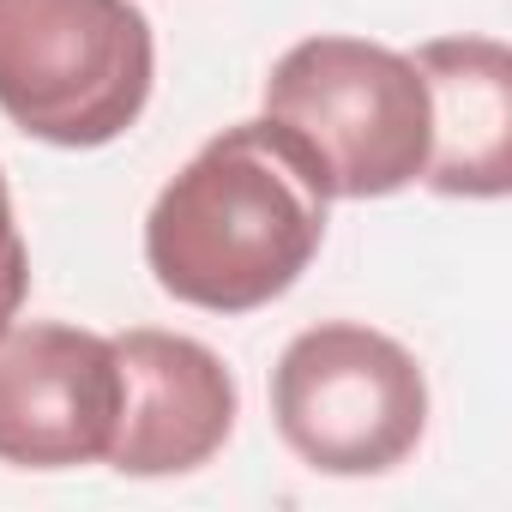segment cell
<instances>
[{"mask_svg":"<svg viewBox=\"0 0 512 512\" xmlns=\"http://www.w3.org/2000/svg\"><path fill=\"white\" fill-rule=\"evenodd\" d=\"M326 187L260 115L205 139L145 217V266L163 296L253 314L302 284L326 241Z\"/></svg>","mask_w":512,"mask_h":512,"instance_id":"1","label":"cell"},{"mask_svg":"<svg viewBox=\"0 0 512 512\" xmlns=\"http://www.w3.org/2000/svg\"><path fill=\"white\" fill-rule=\"evenodd\" d=\"M266 121L302 151L326 199H386L422 181L434 115L410 55L368 37H308L266 79Z\"/></svg>","mask_w":512,"mask_h":512,"instance_id":"2","label":"cell"},{"mask_svg":"<svg viewBox=\"0 0 512 512\" xmlns=\"http://www.w3.org/2000/svg\"><path fill=\"white\" fill-rule=\"evenodd\" d=\"M157 43L133 0H0V115L19 133L97 151L151 103Z\"/></svg>","mask_w":512,"mask_h":512,"instance_id":"3","label":"cell"},{"mask_svg":"<svg viewBox=\"0 0 512 512\" xmlns=\"http://www.w3.org/2000/svg\"><path fill=\"white\" fill-rule=\"evenodd\" d=\"M272 422L320 476H386L428 428L422 362L356 320L308 326L272 368Z\"/></svg>","mask_w":512,"mask_h":512,"instance_id":"4","label":"cell"},{"mask_svg":"<svg viewBox=\"0 0 512 512\" xmlns=\"http://www.w3.org/2000/svg\"><path fill=\"white\" fill-rule=\"evenodd\" d=\"M121 416V362L103 332L31 320L0 332V464H103Z\"/></svg>","mask_w":512,"mask_h":512,"instance_id":"5","label":"cell"},{"mask_svg":"<svg viewBox=\"0 0 512 512\" xmlns=\"http://www.w3.org/2000/svg\"><path fill=\"white\" fill-rule=\"evenodd\" d=\"M109 344L121 362V416L103 464H115L121 476H187L211 464L241 410L223 356L157 326H133Z\"/></svg>","mask_w":512,"mask_h":512,"instance_id":"6","label":"cell"},{"mask_svg":"<svg viewBox=\"0 0 512 512\" xmlns=\"http://www.w3.org/2000/svg\"><path fill=\"white\" fill-rule=\"evenodd\" d=\"M428 85V163L422 181L446 199L512 193V55L494 37H434L416 55Z\"/></svg>","mask_w":512,"mask_h":512,"instance_id":"7","label":"cell"},{"mask_svg":"<svg viewBox=\"0 0 512 512\" xmlns=\"http://www.w3.org/2000/svg\"><path fill=\"white\" fill-rule=\"evenodd\" d=\"M31 296V247L13 223V193H7V175H0V332L19 320Z\"/></svg>","mask_w":512,"mask_h":512,"instance_id":"8","label":"cell"}]
</instances>
